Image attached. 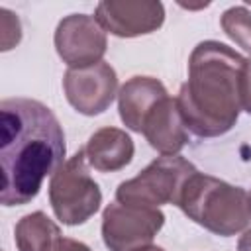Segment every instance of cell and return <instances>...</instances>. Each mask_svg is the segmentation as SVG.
<instances>
[{
	"mask_svg": "<svg viewBox=\"0 0 251 251\" xmlns=\"http://www.w3.org/2000/svg\"><path fill=\"white\" fill-rule=\"evenodd\" d=\"M65 133L55 114L31 98L0 102L2 206L33 200L47 175L65 163Z\"/></svg>",
	"mask_w": 251,
	"mask_h": 251,
	"instance_id": "1",
	"label": "cell"
},
{
	"mask_svg": "<svg viewBox=\"0 0 251 251\" xmlns=\"http://www.w3.org/2000/svg\"><path fill=\"white\" fill-rule=\"evenodd\" d=\"M245 57L226 43L208 39L188 59V80L180 86L176 106L186 129L198 137L229 131L241 108V73Z\"/></svg>",
	"mask_w": 251,
	"mask_h": 251,
	"instance_id": "2",
	"label": "cell"
},
{
	"mask_svg": "<svg viewBox=\"0 0 251 251\" xmlns=\"http://www.w3.org/2000/svg\"><path fill=\"white\" fill-rule=\"evenodd\" d=\"M188 220L218 235H235L251 222L249 194L222 178L194 173L176 202Z\"/></svg>",
	"mask_w": 251,
	"mask_h": 251,
	"instance_id": "3",
	"label": "cell"
},
{
	"mask_svg": "<svg viewBox=\"0 0 251 251\" xmlns=\"http://www.w3.org/2000/svg\"><path fill=\"white\" fill-rule=\"evenodd\" d=\"M196 171L198 169L180 155H161L137 176L120 182L116 188V202L139 208H159L163 204L176 206L186 180Z\"/></svg>",
	"mask_w": 251,
	"mask_h": 251,
	"instance_id": "4",
	"label": "cell"
},
{
	"mask_svg": "<svg viewBox=\"0 0 251 251\" xmlns=\"http://www.w3.org/2000/svg\"><path fill=\"white\" fill-rule=\"evenodd\" d=\"M49 202L57 216L67 226L84 224L102 204V192L86 169L84 151L69 157L49 180Z\"/></svg>",
	"mask_w": 251,
	"mask_h": 251,
	"instance_id": "5",
	"label": "cell"
},
{
	"mask_svg": "<svg viewBox=\"0 0 251 251\" xmlns=\"http://www.w3.org/2000/svg\"><path fill=\"white\" fill-rule=\"evenodd\" d=\"M165 224L159 208L112 202L102 214V239L110 251H137L151 245Z\"/></svg>",
	"mask_w": 251,
	"mask_h": 251,
	"instance_id": "6",
	"label": "cell"
},
{
	"mask_svg": "<svg viewBox=\"0 0 251 251\" xmlns=\"http://www.w3.org/2000/svg\"><path fill=\"white\" fill-rule=\"evenodd\" d=\"M106 47V31L94 16L71 14L63 18L55 29V49L69 69L100 63Z\"/></svg>",
	"mask_w": 251,
	"mask_h": 251,
	"instance_id": "7",
	"label": "cell"
},
{
	"mask_svg": "<svg viewBox=\"0 0 251 251\" xmlns=\"http://www.w3.org/2000/svg\"><path fill=\"white\" fill-rule=\"evenodd\" d=\"M63 88L69 104L78 114L96 116L110 108L118 88V75L106 61L90 67L67 69Z\"/></svg>",
	"mask_w": 251,
	"mask_h": 251,
	"instance_id": "8",
	"label": "cell"
},
{
	"mask_svg": "<svg viewBox=\"0 0 251 251\" xmlns=\"http://www.w3.org/2000/svg\"><path fill=\"white\" fill-rule=\"evenodd\" d=\"M94 18L112 35L137 37L163 25L165 8L155 0H106L96 6Z\"/></svg>",
	"mask_w": 251,
	"mask_h": 251,
	"instance_id": "9",
	"label": "cell"
},
{
	"mask_svg": "<svg viewBox=\"0 0 251 251\" xmlns=\"http://www.w3.org/2000/svg\"><path fill=\"white\" fill-rule=\"evenodd\" d=\"M141 133L161 155H178L188 143V129L176 106V98H163L145 118Z\"/></svg>",
	"mask_w": 251,
	"mask_h": 251,
	"instance_id": "10",
	"label": "cell"
},
{
	"mask_svg": "<svg viewBox=\"0 0 251 251\" xmlns=\"http://www.w3.org/2000/svg\"><path fill=\"white\" fill-rule=\"evenodd\" d=\"M167 88L153 76H131L118 92V110L126 127L141 133L149 112L167 98Z\"/></svg>",
	"mask_w": 251,
	"mask_h": 251,
	"instance_id": "11",
	"label": "cell"
},
{
	"mask_svg": "<svg viewBox=\"0 0 251 251\" xmlns=\"http://www.w3.org/2000/svg\"><path fill=\"white\" fill-rule=\"evenodd\" d=\"M20 251H90L88 245L63 237L59 226L43 212L25 214L14 229Z\"/></svg>",
	"mask_w": 251,
	"mask_h": 251,
	"instance_id": "12",
	"label": "cell"
},
{
	"mask_svg": "<svg viewBox=\"0 0 251 251\" xmlns=\"http://www.w3.org/2000/svg\"><path fill=\"white\" fill-rule=\"evenodd\" d=\"M82 151L90 167L100 173H114L124 169L131 161L135 147L131 137L124 129L100 127L88 137Z\"/></svg>",
	"mask_w": 251,
	"mask_h": 251,
	"instance_id": "13",
	"label": "cell"
},
{
	"mask_svg": "<svg viewBox=\"0 0 251 251\" xmlns=\"http://www.w3.org/2000/svg\"><path fill=\"white\" fill-rule=\"evenodd\" d=\"M220 24L229 39H233L243 51H251V12L245 6L227 8L222 14Z\"/></svg>",
	"mask_w": 251,
	"mask_h": 251,
	"instance_id": "14",
	"label": "cell"
},
{
	"mask_svg": "<svg viewBox=\"0 0 251 251\" xmlns=\"http://www.w3.org/2000/svg\"><path fill=\"white\" fill-rule=\"evenodd\" d=\"M0 27H2V51L12 49L22 39V27L16 14L2 8L0 10Z\"/></svg>",
	"mask_w": 251,
	"mask_h": 251,
	"instance_id": "15",
	"label": "cell"
},
{
	"mask_svg": "<svg viewBox=\"0 0 251 251\" xmlns=\"http://www.w3.org/2000/svg\"><path fill=\"white\" fill-rule=\"evenodd\" d=\"M241 108L251 114V59H245L241 73Z\"/></svg>",
	"mask_w": 251,
	"mask_h": 251,
	"instance_id": "16",
	"label": "cell"
},
{
	"mask_svg": "<svg viewBox=\"0 0 251 251\" xmlns=\"http://www.w3.org/2000/svg\"><path fill=\"white\" fill-rule=\"evenodd\" d=\"M237 251H251V229H247L239 241H237Z\"/></svg>",
	"mask_w": 251,
	"mask_h": 251,
	"instance_id": "17",
	"label": "cell"
},
{
	"mask_svg": "<svg viewBox=\"0 0 251 251\" xmlns=\"http://www.w3.org/2000/svg\"><path fill=\"white\" fill-rule=\"evenodd\" d=\"M137 251H165V249H163V247H157V245H147V247L137 249Z\"/></svg>",
	"mask_w": 251,
	"mask_h": 251,
	"instance_id": "18",
	"label": "cell"
},
{
	"mask_svg": "<svg viewBox=\"0 0 251 251\" xmlns=\"http://www.w3.org/2000/svg\"><path fill=\"white\" fill-rule=\"evenodd\" d=\"M249 204H251V192H249Z\"/></svg>",
	"mask_w": 251,
	"mask_h": 251,
	"instance_id": "19",
	"label": "cell"
}]
</instances>
